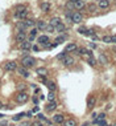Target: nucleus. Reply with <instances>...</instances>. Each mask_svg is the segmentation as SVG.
Instances as JSON below:
<instances>
[{"label":"nucleus","instance_id":"nucleus-27","mask_svg":"<svg viewBox=\"0 0 116 126\" xmlns=\"http://www.w3.org/2000/svg\"><path fill=\"white\" fill-rule=\"evenodd\" d=\"M24 115H27V113H20V114H16L15 117H12V121L17 122V121H20V119L24 117Z\"/></svg>","mask_w":116,"mask_h":126},{"label":"nucleus","instance_id":"nucleus-34","mask_svg":"<svg viewBox=\"0 0 116 126\" xmlns=\"http://www.w3.org/2000/svg\"><path fill=\"white\" fill-rule=\"evenodd\" d=\"M48 100H49V102H51V101L56 100V94H54V92H50L49 94H48Z\"/></svg>","mask_w":116,"mask_h":126},{"label":"nucleus","instance_id":"nucleus-5","mask_svg":"<svg viewBox=\"0 0 116 126\" xmlns=\"http://www.w3.org/2000/svg\"><path fill=\"white\" fill-rule=\"evenodd\" d=\"M71 19H73L74 24H80V23L83 21V16H82V13H79V12H74L71 15Z\"/></svg>","mask_w":116,"mask_h":126},{"label":"nucleus","instance_id":"nucleus-22","mask_svg":"<svg viewBox=\"0 0 116 126\" xmlns=\"http://www.w3.org/2000/svg\"><path fill=\"white\" fill-rule=\"evenodd\" d=\"M37 118H38V121H41L44 125H50V121H49V119H46V117H45L44 114H38ZM50 126H51V125H50Z\"/></svg>","mask_w":116,"mask_h":126},{"label":"nucleus","instance_id":"nucleus-19","mask_svg":"<svg viewBox=\"0 0 116 126\" xmlns=\"http://www.w3.org/2000/svg\"><path fill=\"white\" fill-rule=\"evenodd\" d=\"M108 5H109V0H99V3H98V7L102 9L108 8Z\"/></svg>","mask_w":116,"mask_h":126},{"label":"nucleus","instance_id":"nucleus-38","mask_svg":"<svg viewBox=\"0 0 116 126\" xmlns=\"http://www.w3.org/2000/svg\"><path fill=\"white\" fill-rule=\"evenodd\" d=\"M19 126H32V122L30 121H22L19 124Z\"/></svg>","mask_w":116,"mask_h":126},{"label":"nucleus","instance_id":"nucleus-17","mask_svg":"<svg viewBox=\"0 0 116 126\" xmlns=\"http://www.w3.org/2000/svg\"><path fill=\"white\" fill-rule=\"evenodd\" d=\"M61 23H62V20H61L59 17H51L49 24H50V25H53V27L56 28V27H58V25L61 24Z\"/></svg>","mask_w":116,"mask_h":126},{"label":"nucleus","instance_id":"nucleus-25","mask_svg":"<svg viewBox=\"0 0 116 126\" xmlns=\"http://www.w3.org/2000/svg\"><path fill=\"white\" fill-rule=\"evenodd\" d=\"M65 31H66V27H65L63 23H61L58 27H56V32H58V33H62V32H65Z\"/></svg>","mask_w":116,"mask_h":126},{"label":"nucleus","instance_id":"nucleus-30","mask_svg":"<svg viewBox=\"0 0 116 126\" xmlns=\"http://www.w3.org/2000/svg\"><path fill=\"white\" fill-rule=\"evenodd\" d=\"M25 89H27V84H19V85H17V90H19V92H25Z\"/></svg>","mask_w":116,"mask_h":126},{"label":"nucleus","instance_id":"nucleus-16","mask_svg":"<svg viewBox=\"0 0 116 126\" xmlns=\"http://www.w3.org/2000/svg\"><path fill=\"white\" fill-rule=\"evenodd\" d=\"M95 104H96V98L95 97H88V100H87V108L88 109H92L95 106Z\"/></svg>","mask_w":116,"mask_h":126},{"label":"nucleus","instance_id":"nucleus-33","mask_svg":"<svg viewBox=\"0 0 116 126\" xmlns=\"http://www.w3.org/2000/svg\"><path fill=\"white\" fill-rule=\"evenodd\" d=\"M65 40H66V36L63 35V36H59V37L56 38V43H57V44H61V43H63Z\"/></svg>","mask_w":116,"mask_h":126},{"label":"nucleus","instance_id":"nucleus-37","mask_svg":"<svg viewBox=\"0 0 116 126\" xmlns=\"http://www.w3.org/2000/svg\"><path fill=\"white\" fill-rule=\"evenodd\" d=\"M66 56H67V52H65V50H63V52H61V53L57 56V59H58V60H63Z\"/></svg>","mask_w":116,"mask_h":126},{"label":"nucleus","instance_id":"nucleus-39","mask_svg":"<svg viewBox=\"0 0 116 126\" xmlns=\"http://www.w3.org/2000/svg\"><path fill=\"white\" fill-rule=\"evenodd\" d=\"M71 15H73V13H70V12H66V20H67V23H73Z\"/></svg>","mask_w":116,"mask_h":126},{"label":"nucleus","instance_id":"nucleus-26","mask_svg":"<svg viewBox=\"0 0 116 126\" xmlns=\"http://www.w3.org/2000/svg\"><path fill=\"white\" fill-rule=\"evenodd\" d=\"M107 57H106V54H100V56H99V63H100L102 64V65H106V64H107Z\"/></svg>","mask_w":116,"mask_h":126},{"label":"nucleus","instance_id":"nucleus-47","mask_svg":"<svg viewBox=\"0 0 116 126\" xmlns=\"http://www.w3.org/2000/svg\"><path fill=\"white\" fill-rule=\"evenodd\" d=\"M1 108H3V102L0 101V109H1Z\"/></svg>","mask_w":116,"mask_h":126},{"label":"nucleus","instance_id":"nucleus-9","mask_svg":"<svg viewBox=\"0 0 116 126\" xmlns=\"http://www.w3.org/2000/svg\"><path fill=\"white\" fill-rule=\"evenodd\" d=\"M37 41H38V44H41V45H48L49 44V36H46V35H41V36H38L37 37Z\"/></svg>","mask_w":116,"mask_h":126},{"label":"nucleus","instance_id":"nucleus-35","mask_svg":"<svg viewBox=\"0 0 116 126\" xmlns=\"http://www.w3.org/2000/svg\"><path fill=\"white\" fill-rule=\"evenodd\" d=\"M75 52H77V54H79V56H85L86 49H85V48H79V49H77Z\"/></svg>","mask_w":116,"mask_h":126},{"label":"nucleus","instance_id":"nucleus-3","mask_svg":"<svg viewBox=\"0 0 116 126\" xmlns=\"http://www.w3.org/2000/svg\"><path fill=\"white\" fill-rule=\"evenodd\" d=\"M27 40V33H25V31H17V33L15 35V41L16 43H22V41Z\"/></svg>","mask_w":116,"mask_h":126},{"label":"nucleus","instance_id":"nucleus-4","mask_svg":"<svg viewBox=\"0 0 116 126\" xmlns=\"http://www.w3.org/2000/svg\"><path fill=\"white\" fill-rule=\"evenodd\" d=\"M28 8H24L21 9V11H16L15 12V17H17L19 20H25V19L28 17Z\"/></svg>","mask_w":116,"mask_h":126},{"label":"nucleus","instance_id":"nucleus-50","mask_svg":"<svg viewBox=\"0 0 116 126\" xmlns=\"http://www.w3.org/2000/svg\"><path fill=\"white\" fill-rule=\"evenodd\" d=\"M5 126H13V125H5Z\"/></svg>","mask_w":116,"mask_h":126},{"label":"nucleus","instance_id":"nucleus-43","mask_svg":"<svg viewBox=\"0 0 116 126\" xmlns=\"http://www.w3.org/2000/svg\"><path fill=\"white\" fill-rule=\"evenodd\" d=\"M95 8H96L95 5H88V9H90L91 12H94V11H95Z\"/></svg>","mask_w":116,"mask_h":126},{"label":"nucleus","instance_id":"nucleus-51","mask_svg":"<svg viewBox=\"0 0 116 126\" xmlns=\"http://www.w3.org/2000/svg\"><path fill=\"white\" fill-rule=\"evenodd\" d=\"M114 126H116V124H115V125H114Z\"/></svg>","mask_w":116,"mask_h":126},{"label":"nucleus","instance_id":"nucleus-48","mask_svg":"<svg viewBox=\"0 0 116 126\" xmlns=\"http://www.w3.org/2000/svg\"><path fill=\"white\" fill-rule=\"evenodd\" d=\"M70 1H73V3H75V1H78V0H70Z\"/></svg>","mask_w":116,"mask_h":126},{"label":"nucleus","instance_id":"nucleus-20","mask_svg":"<svg viewBox=\"0 0 116 126\" xmlns=\"http://www.w3.org/2000/svg\"><path fill=\"white\" fill-rule=\"evenodd\" d=\"M56 109H57V102H56V101L49 102L48 106H46V112H54Z\"/></svg>","mask_w":116,"mask_h":126},{"label":"nucleus","instance_id":"nucleus-8","mask_svg":"<svg viewBox=\"0 0 116 126\" xmlns=\"http://www.w3.org/2000/svg\"><path fill=\"white\" fill-rule=\"evenodd\" d=\"M20 49H21V50H27V52H29V50L32 49V41L25 40V41H22V43H20Z\"/></svg>","mask_w":116,"mask_h":126},{"label":"nucleus","instance_id":"nucleus-10","mask_svg":"<svg viewBox=\"0 0 116 126\" xmlns=\"http://www.w3.org/2000/svg\"><path fill=\"white\" fill-rule=\"evenodd\" d=\"M53 122L57 124V125H61V124L65 122V117H63L62 114H54L53 115Z\"/></svg>","mask_w":116,"mask_h":126},{"label":"nucleus","instance_id":"nucleus-40","mask_svg":"<svg viewBox=\"0 0 116 126\" xmlns=\"http://www.w3.org/2000/svg\"><path fill=\"white\" fill-rule=\"evenodd\" d=\"M45 31H48V32H50V33H51V32H54V31H56V28H54L53 25L48 24V27H46V29H45Z\"/></svg>","mask_w":116,"mask_h":126},{"label":"nucleus","instance_id":"nucleus-18","mask_svg":"<svg viewBox=\"0 0 116 126\" xmlns=\"http://www.w3.org/2000/svg\"><path fill=\"white\" fill-rule=\"evenodd\" d=\"M36 73H37L40 77H45V76L48 74V69H46V68H42V66H41V68H37V69H36Z\"/></svg>","mask_w":116,"mask_h":126},{"label":"nucleus","instance_id":"nucleus-28","mask_svg":"<svg viewBox=\"0 0 116 126\" xmlns=\"http://www.w3.org/2000/svg\"><path fill=\"white\" fill-rule=\"evenodd\" d=\"M17 27H19V29H20V31H25V29H27V24H25V20L24 21H19L17 23Z\"/></svg>","mask_w":116,"mask_h":126},{"label":"nucleus","instance_id":"nucleus-42","mask_svg":"<svg viewBox=\"0 0 116 126\" xmlns=\"http://www.w3.org/2000/svg\"><path fill=\"white\" fill-rule=\"evenodd\" d=\"M32 126H45V125L41 121H36V122H33V124H32Z\"/></svg>","mask_w":116,"mask_h":126},{"label":"nucleus","instance_id":"nucleus-41","mask_svg":"<svg viewBox=\"0 0 116 126\" xmlns=\"http://www.w3.org/2000/svg\"><path fill=\"white\" fill-rule=\"evenodd\" d=\"M87 61H88V64H90V65H92V66L96 64V61L94 60V57H91V59H87Z\"/></svg>","mask_w":116,"mask_h":126},{"label":"nucleus","instance_id":"nucleus-12","mask_svg":"<svg viewBox=\"0 0 116 126\" xmlns=\"http://www.w3.org/2000/svg\"><path fill=\"white\" fill-rule=\"evenodd\" d=\"M62 64H63L65 66H71L73 64H74V59H73L71 56H66L65 59L62 60Z\"/></svg>","mask_w":116,"mask_h":126},{"label":"nucleus","instance_id":"nucleus-7","mask_svg":"<svg viewBox=\"0 0 116 126\" xmlns=\"http://www.w3.org/2000/svg\"><path fill=\"white\" fill-rule=\"evenodd\" d=\"M16 70H17V73L20 74L21 77H24V78H28V77L30 76V73H29V70L27 69V68H24V66H19Z\"/></svg>","mask_w":116,"mask_h":126},{"label":"nucleus","instance_id":"nucleus-23","mask_svg":"<svg viewBox=\"0 0 116 126\" xmlns=\"http://www.w3.org/2000/svg\"><path fill=\"white\" fill-rule=\"evenodd\" d=\"M63 125L65 126H77V121L74 118H69V119H65Z\"/></svg>","mask_w":116,"mask_h":126},{"label":"nucleus","instance_id":"nucleus-45","mask_svg":"<svg viewBox=\"0 0 116 126\" xmlns=\"http://www.w3.org/2000/svg\"><path fill=\"white\" fill-rule=\"evenodd\" d=\"M90 47H91V48H96V45L94 43H90Z\"/></svg>","mask_w":116,"mask_h":126},{"label":"nucleus","instance_id":"nucleus-11","mask_svg":"<svg viewBox=\"0 0 116 126\" xmlns=\"http://www.w3.org/2000/svg\"><path fill=\"white\" fill-rule=\"evenodd\" d=\"M78 49V47H77L75 43H71V44H67L66 48H65V52L70 53V52H75V50Z\"/></svg>","mask_w":116,"mask_h":126},{"label":"nucleus","instance_id":"nucleus-29","mask_svg":"<svg viewBox=\"0 0 116 126\" xmlns=\"http://www.w3.org/2000/svg\"><path fill=\"white\" fill-rule=\"evenodd\" d=\"M46 85H48V88H49L50 92H54V90H56V88H57L56 84H54L53 81H48V82H46Z\"/></svg>","mask_w":116,"mask_h":126},{"label":"nucleus","instance_id":"nucleus-1","mask_svg":"<svg viewBox=\"0 0 116 126\" xmlns=\"http://www.w3.org/2000/svg\"><path fill=\"white\" fill-rule=\"evenodd\" d=\"M34 65H36V60H34V57L32 56H25L22 57L21 60V66L27 68V69H29V68H33Z\"/></svg>","mask_w":116,"mask_h":126},{"label":"nucleus","instance_id":"nucleus-24","mask_svg":"<svg viewBox=\"0 0 116 126\" xmlns=\"http://www.w3.org/2000/svg\"><path fill=\"white\" fill-rule=\"evenodd\" d=\"M25 24H27L28 28H33L34 25H36V21H34L33 19H25Z\"/></svg>","mask_w":116,"mask_h":126},{"label":"nucleus","instance_id":"nucleus-21","mask_svg":"<svg viewBox=\"0 0 116 126\" xmlns=\"http://www.w3.org/2000/svg\"><path fill=\"white\" fill-rule=\"evenodd\" d=\"M85 5H86L85 0H78V1L74 3V8H77V9H82V8H85Z\"/></svg>","mask_w":116,"mask_h":126},{"label":"nucleus","instance_id":"nucleus-49","mask_svg":"<svg viewBox=\"0 0 116 126\" xmlns=\"http://www.w3.org/2000/svg\"><path fill=\"white\" fill-rule=\"evenodd\" d=\"M3 117H4V115H3V114H0V118H3Z\"/></svg>","mask_w":116,"mask_h":126},{"label":"nucleus","instance_id":"nucleus-52","mask_svg":"<svg viewBox=\"0 0 116 126\" xmlns=\"http://www.w3.org/2000/svg\"><path fill=\"white\" fill-rule=\"evenodd\" d=\"M106 126H108V125H106Z\"/></svg>","mask_w":116,"mask_h":126},{"label":"nucleus","instance_id":"nucleus-13","mask_svg":"<svg viewBox=\"0 0 116 126\" xmlns=\"http://www.w3.org/2000/svg\"><path fill=\"white\" fill-rule=\"evenodd\" d=\"M46 27H48V24H46V21H44V20H40V21L36 23V28L38 31H45Z\"/></svg>","mask_w":116,"mask_h":126},{"label":"nucleus","instance_id":"nucleus-32","mask_svg":"<svg viewBox=\"0 0 116 126\" xmlns=\"http://www.w3.org/2000/svg\"><path fill=\"white\" fill-rule=\"evenodd\" d=\"M106 118V113H100V114L98 115V117L95 118V121L94 122H98V121H103V119Z\"/></svg>","mask_w":116,"mask_h":126},{"label":"nucleus","instance_id":"nucleus-14","mask_svg":"<svg viewBox=\"0 0 116 126\" xmlns=\"http://www.w3.org/2000/svg\"><path fill=\"white\" fill-rule=\"evenodd\" d=\"M37 33H38V29H37V28H34V27H33L30 31H29V41H33L34 38L37 37Z\"/></svg>","mask_w":116,"mask_h":126},{"label":"nucleus","instance_id":"nucleus-44","mask_svg":"<svg viewBox=\"0 0 116 126\" xmlns=\"http://www.w3.org/2000/svg\"><path fill=\"white\" fill-rule=\"evenodd\" d=\"M32 49H33L34 52H37V50H38V47H37V45H33V47H32Z\"/></svg>","mask_w":116,"mask_h":126},{"label":"nucleus","instance_id":"nucleus-6","mask_svg":"<svg viewBox=\"0 0 116 126\" xmlns=\"http://www.w3.org/2000/svg\"><path fill=\"white\" fill-rule=\"evenodd\" d=\"M4 69L8 70V72H13V70L17 69V64H16L15 61H8V63H5Z\"/></svg>","mask_w":116,"mask_h":126},{"label":"nucleus","instance_id":"nucleus-46","mask_svg":"<svg viewBox=\"0 0 116 126\" xmlns=\"http://www.w3.org/2000/svg\"><path fill=\"white\" fill-rule=\"evenodd\" d=\"M112 43L116 44V36H112Z\"/></svg>","mask_w":116,"mask_h":126},{"label":"nucleus","instance_id":"nucleus-15","mask_svg":"<svg viewBox=\"0 0 116 126\" xmlns=\"http://www.w3.org/2000/svg\"><path fill=\"white\" fill-rule=\"evenodd\" d=\"M40 7H41V9H42L44 12H49L50 8H51V4H50L49 1H42L40 4Z\"/></svg>","mask_w":116,"mask_h":126},{"label":"nucleus","instance_id":"nucleus-2","mask_svg":"<svg viewBox=\"0 0 116 126\" xmlns=\"http://www.w3.org/2000/svg\"><path fill=\"white\" fill-rule=\"evenodd\" d=\"M28 100H29V94L27 92H19L16 94V102L17 104H25Z\"/></svg>","mask_w":116,"mask_h":126},{"label":"nucleus","instance_id":"nucleus-31","mask_svg":"<svg viewBox=\"0 0 116 126\" xmlns=\"http://www.w3.org/2000/svg\"><path fill=\"white\" fill-rule=\"evenodd\" d=\"M103 43L111 44L112 43V36H103Z\"/></svg>","mask_w":116,"mask_h":126},{"label":"nucleus","instance_id":"nucleus-36","mask_svg":"<svg viewBox=\"0 0 116 126\" xmlns=\"http://www.w3.org/2000/svg\"><path fill=\"white\" fill-rule=\"evenodd\" d=\"M87 31H88V29H87V28H86V27H80V28H79V29H78V32H79V33H82V35H85V36H87Z\"/></svg>","mask_w":116,"mask_h":126}]
</instances>
